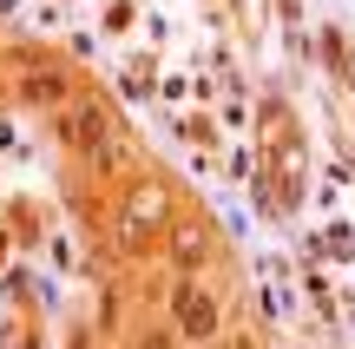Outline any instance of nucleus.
Returning <instances> with one entry per match:
<instances>
[{"label": "nucleus", "instance_id": "1", "mask_svg": "<svg viewBox=\"0 0 355 349\" xmlns=\"http://www.w3.org/2000/svg\"><path fill=\"white\" fill-rule=\"evenodd\" d=\"M171 337H184V343H211L217 337V297L198 290L191 277L171 290Z\"/></svg>", "mask_w": 355, "mask_h": 349}, {"label": "nucleus", "instance_id": "2", "mask_svg": "<svg viewBox=\"0 0 355 349\" xmlns=\"http://www.w3.org/2000/svg\"><path fill=\"white\" fill-rule=\"evenodd\" d=\"M152 231H158V191H132L125 198V218H119V244L139 257V250L152 244Z\"/></svg>", "mask_w": 355, "mask_h": 349}, {"label": "nucleus", "instance_id": "3", "mask_svg": "<svg viewBox=\"0 0 355 349\" xmlns=\"http://www.w3.org/2000/svg\"><path fill=\"white\" fill-rule=\"evenodd\" d=\"M60 112H66V139H73L79 152H92V145L105 139V105L99 99H66Z\"/></svg>", "mask_w": 355, "mask_h": 349}, {"label": "nucleus", "instance_id": "4", "mask_svg": "<svg viewBox=\"0 0 355 349\" xmlns=\"http://www.w3.org/2000/svg\"><path fill=\"white\" fill-rule=\"evenodd\" d=\"M66 99H73L66 73H26L20 79V105H66Z\"/></svg>", "mask_w": 355, "mask_h": 349}, {"label": "nucleus", "instance_id": "5", "mask_svg": "<svg viewBox=\"0 0 355 349\" xmlns=\"http://www.w3.org/2000/svg\"><path fill=\"white\" fill-rule=\"evenodd\" d=\"M171 264H178L184 277L204 271V237H198V231H178V237H171Z\"/></svg>", "mask_w": 355, "mask_h": 349}, {"label": "nucleus", "instance_id": "6", "mask_svg": "<svg viewBox=\"0 0 355 349\" xmlns=\"http://www.w3.org/2000/svg\"><path fill=\"white\" fill-rule=\"evenodd\" d=\"M139 349H171V337H145V343H139Z\"/></svg>", "mask_w": 355, "mask_h": 349}]
</instances>
